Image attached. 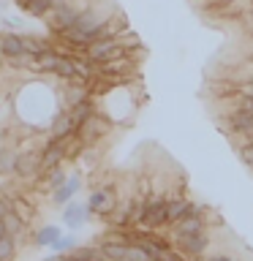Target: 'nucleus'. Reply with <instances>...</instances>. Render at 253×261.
Returning <instances> with one entry per match:
<instances>
[{
	"mask_svg": "<svg viewBox=\"0 0 253 261\" xmlns=\"http://www.w3.org/2000/svg\"><path fill=\"white\" fill-rule=\"evenodd\" d=\"M87 57L93 63H106L114 60V57H122V44L120 38H106V41H93L87 46Z\"/></svg>",
	"mask_w": 253,
	"mask_h": 261,
	"instance_id": "1",
	"label": "nucleus"
},
{
	"mask_svg": "<svg viewBox=\"0 0 253 261\" xmlns=\"http://www.w3.org/2000/svg\"><path fill=\"white\" fill-rule=\"evenodd\" d=\"M201 231H204L201 215H191V218H183V220H177V223H171V237H174V242L185 240V237H191V234H201Z\"/></svg>",
	"mask_w": 253,
	"mask_h": 261,
	"instance_id": "4",
	"label": "nucleus"
},
{
	"mask_svg": "<svg viewBox=\"0 0 253 261\" xmlns=\"http://www.w3.org/2000/svg\"><path fill=\"white\" fill-rule=\"evenodd\" d=\"M68 114H71V120H73V125H82V122H85V120H90V117H93V103H90V101H82V103H77V106H71V109H68Z\"/></svg>",
	"mask_w": 253,
	"mask_h": 261,
	"instance_id": "21",
	"label": "nucleus"
},
{
	"mask_svg": "<svg viewBox=\"0 0 253 261\" xmlns=\"http://www.w3.org/2000/svg\"><path fill=\"white\" fill-rule=\"evenodd\" d=\"M24 46H22V36H16V33H6V36H0V55L6 57H16L22 55Z\"/></svg>",
	"mask_w": 253,
	"mask_h": 261,
	"instance_id": "12",
	"label": "nucleus"
},
{
	"mask_svg": "<svg viewBox=\"0 0 253 261\" xmlns=\"http://www.w3.org/2000/svg\"><path fill=\"white\" fill-rule=\"evenodd\" d=\"M229 128H232V134H248V136H253V112L237 109L232 117H229Z\"/></svg>",
	"mask_w": 253,
	"mask_h": 261,
	"instance_id": "11",
	"label": "nucleus"
},
{
	"mask_svg": "<svg viewBox=\"0 0 253 261\" xmlns=\"http://www.w3.org/2000/svg\"><path fill=\"white\" fill-rule=\"evenodd\" d=\"M41 158H44V152H38V150L19 152V155H16V171H14V174L22 177V179L38 177V171H41Z\"/></svg>",
	"mask_w": 253,
	"mask_h": 261,
	"instance_id": "3",
	"label": "nucleus"
},
{
	"mask_svg": "<svg viewBox=\"0 0 253 261\" xmlns=\"http://www.w3.org/2000/svg\"><path fill=\"white\" fill-rule=\"evenodd\" d=\"M114 204H117V201H114L112 191H109V188H101V191H93L87 207H90V212H95V215H112Z\"/></svg>",
	"mask_w": 253,
	"mask_h": 261,
	"instance_id": "6",
	"label": "nucleus"
},
{
	"mask_svg": "<svg viewBox=\"0 0 253 261\" xmlns=\"http://www.w3.org/2000/svg\"><path fill=\"white\" fill-rule=\"evenodd\" d=\"M79 14H82V11H79V8H73L71 3L55 8V16H52V28H55V33H60V30H65V28H71V24H77Z\"/></svg>",
	"mask_w": 253,
	"mask_h": 261,
	"instance_id": "9",
	"label": "nucleus"
},
{
	"mask_svg": "<svg viewBox=\"0 0 253 261\" xmlns=\"http://www.w3.org/2000/svg\"><path fill=\"white\" fill-rule=\"evenodd\" d=\"M55 261H77V258H73V256H68V253H57V256H55Z\"/></svg>",
	"mask_w": 253,
	"mask_h": 261,
	"instance_id": "34",
	"label": "nucleus"
},
{
	"mask_svg": "<svg viewBox=\"0 0 253 261\" xmlns=\"http://www.w3.org/2000/svg\"><path fill=\"white\" fill-rule=\"evenodd\" d=\"M73 248H77V240L68 234V237H60V240H55V245H52V250L55 253H71Z\"/></svg>",
	"mask_w": 253,
	"mask_h": 261,
	"instance_id": "29",
	"label": "nucleus"
},
{
	"mask_svg": "<svg viewBox=\"0 0 253 261\" xmlns=\"http://www.w3.org/2000/svg\"><path fill=\"white\" fill-rule=\"evenodd\" d=\"M77 191H79V177H68V182L57 188L52 199H55V204H68V201H71V196L77 193Z\"/></svg>",
	"mask_w": 253,
	"mask_h": 261,
	"instance_id": "18",
	"label": "nucleus"
},
{
	"mask_svg": "<svg viewBox=\"0 0 253 261\" xmlns=\"http://www.w3.org/2000/svg\"><path fill=\"white\" fill-rule=\"evenodd\" d=\"M0 71H3V63H0Z\"/></svg>",
	"mask_w": 253,
	"mask_h": 261,
	"instance_id": "38",
	"label": "nucleus"
},
{
	"mask_svg": "<svg viewBox=\"0 0 253 261\" xmlns=\"http://www.w3.org/2000/svg\"><path fill=\"white\" fill-rule=\"evenodd\" d=\"M104 128H106L104 120L98 117V114H93V117L85 120V122L77 128V134H79V139H82L85 144H93V142H98V139L104 136Z\"/></svg>",
	"mask_w": 253,
	"mask_h": 261,
	"instance_id": "7",
	"label": "nucleus"
},
{
	"mask_svg": "<svg viewBox=\"0 0 253 261\" xmlns=\"http://www.w3.org/2000/svg\"><path fill=\"white\" fill-rule=\"evenodd\" d=\"M104 253L106 261H128V245H120V242H101L98 245Z\"/></svg>",
	"mask_w": 253,
	"mask_h": 261,
	"instance_id": "15",
	"label": "nucleus"
},
{
	"mask_svg": "<svg viewBox=\"0 0 253 261\" xmlns=\"http://www.w3.org/2000/svg\"><path fill=\"white\" fill-rule=\"evenodd\" d=\"M14 256H16V240L6 234L0 240V261H14Z\"/></svg>",
	"mask_w": 253,
	"mask_h": 261,
	"instance_id": "26",
	"label": "nucleus"
},
{
	"mask_svg": "<svg viewBox=\"0 0 253 261\" xmlns=\"http://www.w3.org/2000/svg\"><path fill=\"white\" fill-rule=\"evenodd\" d=\"M87 212H90L87 204H77V201L68 204V207H65V215H63V218H65V226H68V228L82 226V223L87 220Z\"/></svg>",
	"mask_w": 253,
	"mask_h": 261,
	"instance_id": "13",
	"label": "nucleus"
},
{
	"mask_svg": "<svg viewBox=\"0 0 253 261\" xmlns=\"http://www.w3.org/2000/svg\"><path fill=\"white\" fill-rule=\"evenodd\" d=\"M68 256H73L77 261H106L98 245H82V248H73Z\"/></svg>",
	"mask_w": 253,
	"mask_h": 261,
	"instance_id": "17",
	"label": "nucleus"
},
{
	"mask_svg": "<svg viewBox=\"0 0 253 261\" xmlns=\"http://www.w3.org/2000/svg\"><path fill=\"white\" fill-rule=\"evenodd\" d=\"M0 152H3V147H0Z\"/></svg>",
	"mask_w": 253,
	"mask_h": 261,
	"instance_id": "39",
	"label": "nucleus"
},
{
	"mask_svg": "<svg viewBox=\"0 0 253 261\" xmlns=\"http://www.w3.org/2000/svg\"><path fill=\"white\" fill-rule=\"evenodd\" d=\"M60 228L57 226H41L38 231H36V237H33V242L38 245V248H52L55 245V240H60Z\"/></svg>",
	"mask_w": 253,
	"mask_h": 261,
	"instance_id": "16",
	"label": "nucleus"
},
{
	"mask_svg": "<svg viewBox=\"0 0 253 261\" xmlns=\"http://www.w3.org/2000/svg\"><path fill=\"white\" fill-rule=\"evenodd\" d=\"M104 22H106V19H104V16L98 14V11H93V8H85V11L79 14V19H77V24H73V28L85 33V36L90 38V44H93V36H95L98 30H101Z\"/></svg>",
	"mask_w": 253,
	"mask_h": 261,
	"instance_id": "5",
	"label": "nucleus"
},
{
	"mask_svg": "<svg viewBox=\"0 0 253 261\" xmlns=\"http://www.w3.org/2000/svg\"><path fill=\"white\" fill-rule=\"evenodd\" d=\"M204 261H234L232 256H210V258H204Z\"/></svg>",
	"mask_w": 253,
	"mask_h": 261,
	"instance_id": "35",
	"label": "nucleus"
},
{
	"mask_svg": "<svg viewBox=\"0 0 253 261\" xmlns=\"http://www.w3.org/2000/svg\"><path fill=\"white\" fill-rule=\"evenodd\" d=\"M191 215H201V210L193 201H188V199H171L169 201V223H177V220L191 218Z\"/></svg>",
	"mask_w": 253,
	"mask_h": 261,
	"instance_id": "8",
	"label": "nucleus"
},
{
	"mask_svg": "<svg viewBox=\"0 0 253 261\" xmlns=\"http://www.w3.org/2000/svg\"><path fill=\"white\" fill-rule=\"evenodd\" d=\"M55 73L57 76H63V79H73V76H79V68H77V57H60L55 65Z\"/></svg>",
	"mask_w": 253,
	"mask_h": 261,
	"instance_id": "22",
	"label": "nucleus"
},
{
	"mask_svg": "<svg viewBox=\"0 0 253 261\" xmlns=\"http://www.w3.org/2000/svg\"><path fill=\"white\" fill-rule=\"evenodd\" d=\"M68 0H52V8H60V6H65Z\"/></svg>",
	"mask_w": 253,
	"mask_h": 261,
	"instance_id": "37",
	"label": "nucleus"
},
{
	"mask_svg": "<svg viewBox=\"0 0 253 261\" xmlns=\"http://www.w3.org/2000/svg\"><path fill=\"white\" fill-rule=\"evenodd\" d=\"M169 223V201L166 199H150L144 210L142 228H161Z\"/></svg>",
	"mask_w": 253,
	"mask_h": 261,
	"instance_id": "2",
	"label": "nucleus"
},
{
	"mask_svg": "<svg viewBox=\"0 0 253 261\" xmlns=\"http://www.w3.org/2000/svg\"><path fill=\"white\" fill-rule=\"evenodd\" d=\"M22 46H24V52L28 55H41V52H46V41L44 38H38V36H22Z\"/></svg>",
	"mask_w": 253,
	"mask_h": 261,
	"instance_id": "23",
	"label": "nucleus"
},
{
	"mask_svg": "<svg viewBox=\"0 0 253 261\" xmlns=\"http://www.w3.org/2000/svg\"><path fill=\"white\" fill-rule=\"evenodd\" d=\"M44 177H46V185L52 188V191H57L60 185H65V182H68V177H65V171H63L60 166H57V169H52V171H46Z\"/></svg>",
	"mask_w": 253,
	"mask_h": 261,
	"instance_id": "27",
	"label": "nucleus"
},
{
	"mask_svg": "<svg viewBox=\"0 0 253 261\" xmlns=\"http://www.w3.org/2000/svg\"><path fill=\"white\" fill-rule=\"evenodd\" d=\"M52 134H55V139H63V136L77 134V125H73V120H71L68 112H60V114L52 120Z\"/></svg>",
	"mask_w": 253,
	"mask_h": 261,
	"instance_id": "14",
	"label": "nucleus"
},
{
	"mask_svg": "<svg viewBox=\"0 0 253 261\" xmlns=\"http://www.w3.org/2000/svg\"><path fill=\"white\" fill-rule=\"evenodd\" d=\"M3 223H6V231H8V237H14V240H19L22 237V231H24V220L16 215L14 210H8L6 215H3Z\"/></svg>",
	"mask_w": 253,
	"mask_h": 261,
	"instance_id": "19",
	"label": "nucleus"
},
{
	"mask_svg": "<svg viewBox=\"0 0 253 261\" xmlns=\"http://www.w3.org/2000/svg\"><path fill=\"white\" fill-rule=\"evenodd\" d=\"M234 93H237V87H234V85H215V87H212V95H218V98L234 95Z\"/></svg>",
	"mask_w": 253,
	"mask_h": 261,
	"instance_id": "31",
	"label": "nucleus"
},
{
	"mask_svg": "<svg viewBox=\"0 0 253 261\" xmlns=\"http://www.w3.org/2000/svg\"><path fill=\"white\" fill-rule=\"evenodd\" d=\"M240 109L253 112V93H242V95H240Z\"/></svg>",
	"mask_w": 253,
	"mask_h": 261,
	"instance_id": "32",
	"label": "nucleus"
},
{
	"mask_svg": "<svg viewBox=\"0 0 253 261\" xmlns=\"http://www.w3.org/2000/svg\"><path fill=\"white\" fill-rule=\"evenodd\" d=\"M128 261H153L144 245H128Z\"/></svg>",
	"mask_w": 253,
	"mask_h": 261,
	"instance_id": "28",
	"label": "nucleus"
},
{
	"mask_svg": "<svg viewBox=\"0 0 253 261\" xmlns=\"http://www.w3.org/2000/svg\"><path fill=\"white\" fill-rule=\"evenodd\" d=\"M8 210H11V201H6L3 196H0V218H3V215H6Z\"/></svg>",
	"mask_w": 253,
	"mask_h": 261,
	"instance_id": "33",
	"label": "nucleus"
},
{
	"mask_svg": "<svg viewBox=\"0 0 253 261\" xmlns=\"http://www.w3.org/2000/svg\"><path fill=\"white\" fill-rule=\"evenodd\" d=\"M183 261H185V258H183Z\"/></svg>",
	"mask_w": 253,
	"mask_h": 261,
	"instance_id": "40",
	"label": "nucleus"
},
{
	"mask_svg": "<svg viewBox=\"0 0 253 261\" xmlns=\"http://www.w3.org/2000/svg\"><path fill=\"white\" fill-rule=\"evenodd\" d=\"M6 234H8V231H6V223H3V218H0V240H3Z\"/></svg>",
	"mask_w": 253,
	"mask_h": 261,
	"instance_id": "36",
	"label": "nucleus"
},
{
	"mask_svg": "<svg viewBox=\"0 0 253 261\" xmlns=\"http://www.w3.org/2000/svg\"><path fill=\"white\" fill-rule=\"evenodd\" d=\"M57 60H60V55H55V52H41V55H36L33 57V68L36 71H52L55 73V65H57Z\"/></svg>",
	"mask_w": 253,
	"mask_h": 261,
	"instance_id": "20",
	"label": "nucleus"
},
{
	"mask_svg": "<svg viewBox=\"0 0 253 261\" xmlns=\"http://www.w3.org/2000/svg\"><path fill=\"white\" fill-rule=\"evenodd\" d=\"M207 245H210V240H207V234L201 231V234H191V237H185V240H180L177 248L183 256H201V253L207 250Z\"/></svg>",
	"mask_w": 253,
	"mask_h": 261,
	"instance_id": "10",
	"label": "nucleus"
},
{
	"mask_svg": "<svg viewBox=\"0 0 253 261\" xmlns=\"http://www.w3.org/2000/svg\"><path fill=\"white\" fill-rule=\"evenodd\" d=\"M240 158H242V163L245 166H250L253 169V139L245 147H240Z\"/></svg>",
	"mask_w": 253,
	"mask_h": 261,
	"instance_id": "30",
	"label": "nucleus"
},
{
	"mask_svg": "<svg viewBox=\"0 0 253 261\" xmlns=\"http://www.w3.org/2000/svg\"><path fill=\"white\" fill-rule=\"evenodd\" d=\"M11 210L16 212V215H19L24 223H28V220L33 218V204L28 201V199H22V196H16V199H11Z\"/></svg>",
	"mask_w": 253,
	"mask_h": 261,
	"instance_id": "25",
	"label": "nucleus"
},
{
	"mask_svg": "<svg viewBox=\"0 0 253 261\" xmlns=\"http://www.w3.org/2000/svg\"><path fill=\"white\" fill-rule=\"evenodd\" d=\"M16 171V152L14 150H3L0 152V177H8Z\"/></svg>",
	"mask_w": 253,
	"mask_h": 261,
	"instance_id": "24",
	"label": "nucleus"
}]
</instances>
